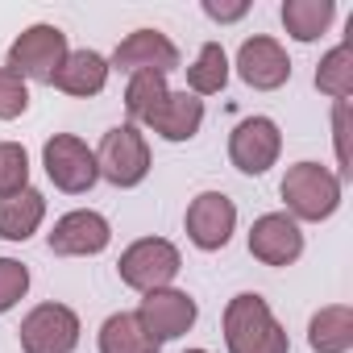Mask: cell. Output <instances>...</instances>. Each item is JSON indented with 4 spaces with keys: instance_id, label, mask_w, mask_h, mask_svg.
Wrapping results in <instances>:
<instances>
[{
    "instance_id": "obj_23",
    "label": "cell",
    "mask_w": 353,
    "mask_h": 353,
    "mask_svg": "<svg viewBox=\"0 0 353 353\" xmlns=\"http://www.w3.org/2000/svg\"><path fill=\"white\" fill-rule=\"evenodd\" d=\"M316 88H320L324 96H332V100H349V92H353V46H349V42L332 46V50L320 59V67H316Z\"/></svg>"
},
{
    "instance_id": "obj_17",
    "label": "cell",
    "mask_w": 353,
    "mask_h": 353,
    "mask_svg": "<svg viewBox=\"0 0 353 353\" xmlns=\"http://www.w3.org/2000/svg\"><path fill=\"white\" fill-rule=\"evenodd\" d=\"M42 221H46V196L38 188L0 200V237L5 241H30L42 229Z\"/></svg>"
},
{
    "instance_id": "obj_10",
    "label": "cell",
    "mask_w": 353,
    "mask_h": 353,
    "mask_svg": "<svg viewBox=\"0 0 353 353\" xmlns=\"http://www.w3.org/2000/svg\"><path fill=\"white\" fill-rule=\"evenodd\" d=\"M188 237L196 250L212 254V250H225L233 229H237V204L225 196V192H200L192 204H188Z\"/></svg>"
},
{
    "instance_id": "obj_14",
    "label": "cell",
    "mask_w": 353,
    "mask_h": 353,
    "mask_svg": "<svg viewBox=\"0 0 353 353\" xmlns=\"http://www.w3.org/2000/svg\"><path fill=\"white\" fill-rule=\"evenodd\" d=\"M250 254L262 266H291L303 254V233L299 221H291L287 212H266L254 221L250 229Z\"/></svg>"
},
{
    "instance_id": "obj_1",
    "label": "cell",
    "mask_w": 353,
    "mask_h": 353,
    "mask_svg": "<svg viewBox=\"0 0 353 353\" xmlns=\"http://www.w3.org/2000/svg\"><path fill=\"white\" fill-rule=\"evenodd\" d=\"M225 345L229 353H291L287 328L258 291H241L225 303Z\"/></svg>"
},
{
    "instance_id": "obj_24",
    "label": "cell",
    "mask_w": 353,
    "mask_h": 353,
    "mask_svg": "<svg viewBox=\"0 0 353 353\" xmlns=\"http://www.w3.org/2000/svg\"><path fill=\"white\" fill-rule=\"evenodd\" d=\"M30 188V154L17 141H0V200Z\"/></svg>"
},
{
    "instance_id": "obj_9",
    "label": "cell",
    "mask_w": 353,
    "mask_h": 353,
    "mask_svg": "<svg viewBox=\"0 0 353 353\" xmlns=\"http://www.w3.org/2000/svg\"><path fill=\"white\" fill-rule=\"evenodd\" d=\"M133 316H137L141 328L162 345V341H179V336L196 324L200 307H196V299H192L188 291L162 287V291H145V299H141V307H137Z\"/></svg>"
},
{
    "instance_id": "obj_28",
    "label": "cell",
    "mask_w": 353,
    "mask_h": 353,
    "mask_svg": "<svg viewBox=\"0 0 353 353\" xmlns=\"http://www.w3.org/2000/svg\"><path fill=\"white\" fill-rule=\"evenodd\" d=\"M204 13L225 26V21H241L250 13V5H245V0H237V5H216V0H204Z\"/></svg>"
},
{
    "instance_id": "obj_25",
    "label": "cell",
    "mask_w": 353,
    "mask_h": 353,
    "mask_svg": "<svg viewBox=\"0 0 353 353\" xmlns=\"http://www.w3.org/2000/svg\"><path fill=\"white\" fill-rule=\"evenodd\" d=\"M30 291V266L17 258H0V316L13 312Z\"/></svg>"
},
{
    "instance_id": "obj_29",
    "label": "cell",
    "mask_w": 353,
    "mask_h": 353,
    "mask_svg": "<svg viewBox=\"0 0 353 353\" xmlns=\"http://www.w3.org/2000/svg\"><path fill=\"white\" fill-rule=\"evenodd\" d=\"M188 353H208V349H188Z\"/></svg>"
},
{
    "instance_id": "obj_5",
    "label": "cell",
    "mask_w": 353,
    "mask_h": 353,
    "mask_svg": "<svg viewBox=\"0 0 353 353\" xmlns=\"http://www.w3.org/2000/svg\"><path fill=\"white\" fill-rule=\"evenodd\" d=\"M42 166L50 174V183L67 196H83L96 188L100 170H96V150H88V141H79L75 133H54L42 145Z\"/></svg>"
},
{
    "instance_id": "obj_7",
    "label": "cell",
    "mask_w": 353,
    "mask_h": 353,
    "mask_svg": "<svg viewBox=\"0 0 353 353\" xmlns=\"http://www.w3.org/2000/svg\"><path fill=\"white\" fill-rule=\"evenodd\" d=\"M21 349L26 353H75L79 345V316L67 303H38L21 320Z\"/></svg>"
},
{
    "instance_id": "obj_20",
    "label": "cell",
    "mask_w": 353,
    "mask_h": 353,
    "mask_svg": "<svg viewBox=\"0 0 353 353\" xmlns=\"http://www.w3.org/2000/svg\"><path fill=\"white\" fill-rule=\"evenodd\" d=\"M336 17L332 0H287L283 5V26L295 42H316Z\"/></svg>"
},
{
    "instance_id": "obj_16",
    "label": "cell",
    "mask_w": 353,
    "mask_h": 353,
    "mask_svg": "<svg viewBox=\"0 0 353 353\" xmlns=\"http://www.w3.org/2000/svg\"><path fill=\"white\" fill-rule=\"evenodd\" d=\"M104 83H108V59L96 50H67L63 67L54 71V88L67 96H79V100L100 96Z\"/></svg>"
},
{
    "instance_id": "obj_6",
    "label": "cell",
    "mask_w": 353,
    "mask_h": 353,
    "mask_svg": "<svg viewBox=\"0 0 353 353\" xmlns=\"http://www.w3.org/2000/svg\"><path fill=\"white\" fill-rule=\"evenodd\" d=\"M67 59V34L59 26H30L21 38L9 46V71L34 83H54V71Z\"/></svg>"
},
{
    "instance_id": "obj_27",
    "label": "cell",
    "mask_w": 353,
    "mask_h": 353,
    "mask_svg": "<svg viewBox=\"0 0 353 353\" xmlns=\"http://www.w3.org/2000/svg\"><path fill=\"white\" fill-rule=\"evenodd\" d=\"M332 133H336V179H349V100H336L332 108Z\"/></svg>"
},
{
    "instance_id": "obj_4",
    "label": "cell",
    "mask_w": 353,
    "mask_h": 353,
    "mask_svg": "<svg viewBox=\"0 0 353 353\" xmlns=\"http://www.w3.org/2000/svg\"><path fill=\"white\" fill-rule=\"evenodd\" d=\"M117 270H121L125 287L145 295V291H162V287H170L174 279H179L183 258H179V250H174L166 237H141V241H133L121 254Z\"/></svg>"
},
{
    "instance_id": "obj_15",
    "label": "cell",
    "mask_w": 353,
    "mask_h": 353,
    "mask_svg": "<svg viewBox=\"0 0 353 353\" xmlns=\"http://www.w3.org/2000/svg\"><path fill=\"white\" fill-rule=\"evenodd\" d=\"M162 141H192L196 133H200V125H204V100L200 96H192L188 88L183 92H170L158 108H154V117L145 121Z\"/></svg>"
},
{
    "instance_id": "obj_26",
    "label": "cell",
    "mask_w": 353,
    "mask_h": 353,
    "mask_svg": "<svg viewBox=\"0 0 353 353\" xmlns=\"http://www.w3.org/2000/svg\"><path fill=\"white\" fill-rule=\"evenodd\" d=\"M30 108V88L21 75H13L9 67H0V121H17Z\"/></svg>"
},
{
    "instance_id": "obj_11",
    "label": "cell",
    "mask_w": 353,
    "mask_h": 353,
    "mask_svg": "<svg viewBox=\"0 0 353 353\" xmlns=\"http://www.w3.org/2000/svg\"><path fill=\"white\" fill-rule=\"evenodd\" d=\"M108 241H112V225L92 208H75L59 216L54 229L46 233V245L59 258H92V254H104Z\"/></svg>"
},
{
    "instance_id": "obj_12",
    "label": "cell",
    "mask_w": 353,
    "mask_h": 353,
    "mask_svg": "<svg viewBox=\"0 0 353 353\" xmlns=\"http://www.w3.org/2000/svg\"><path fill=\"white\" fill-rule=\"evenodd\" d=\"M108 71H125V75H137V71L170 75V71H179V46H174L166 34H158V30H133L112 50Z\"/></svg>"
},
{
    "instance_id": "obj_2",
    "label": "cell",
    "mask_w": 353,
    "mask_h": 353,
    "mask_svg": "<svg viewBox=\"0 0 353 353\" xmlns=\"http://www.w3.org/2000/svg\"><path fill=\"white\" fill-rule=\"evenodd\" d=\"M283 200L291 221H328L341 208V179L320 162H295L283 174Z\"/></svg>"
},
{
    "instance_id": "obj_22",
    "label": "cell",
    "mask_w": 353,
    "mask_h": 353,
    "mask_svg": "<svg viewBox=\"0 0 353 353\" xmlns=\"http://www.w3.org/2000/svg\"><path fill=\"white\" fill-rule=\"evenodd\" d=\"M170 96V88H166V75H154V71H137V75H129V83H125V112H129V125H145L150 117H154V108L162 104Z\"/></svg>"
},
{
    "instance_id": "obj_21",
    "label": "cell",
    "mask_w": 353,
    "mask_h": 353,
    "mask_svg": "<svg viewBox=\"0 0 353 353\" xmlns=\"http://www.w3.org/2000/svg\"><path fill=\"white\" fill-rule=\"evenodd\" d=\"M229 83V54L221 42H204L196 63L188 67V92L192 96H216Z\"/></svg>"
},
{
    "instance_id": "obj_3",
    "label": "cell",
    "mask_w": 353,
    "mask_h": 353,
    "mask_svg": "<svg viewBox=\"0 0 353 353\" xmlns=\"http://www.w3.org/2000/svg\"><path fill=\"white\" fill-rule=\"evenodd\" d=\"M96 170L112 188H137L150 174V141H145V133L137 125H112L100 137Z\"/></svg>"
},
{
    "instance_id": "obj_18",
    "label": "cell",
    "mask_w": 353,
    "mask_h": 353,
    "mask_svg": "<svg viewBox=\"0 0 353 353\" xmlns=\"http://www.w3.org/2000/svg\"><path fill=\"white\" fill-rule=\"evenodd\" d=\"M307 345L312 353H349L353 349V307L349 303L320 307L307 324Z\"/></svg>"
},
{
    "instance_id": "obj_19",
    "label": "cell",
    "mask_w": 353,
    "mask_h": 353,
    "mask_svg": "<svg viewBox=\"0 0 353 353\" xmlns=\"http://www.w3.org/2000/svg\"><path fill=\"white\" fill-rule=\"evenodd\" d=\"M100 353H162L133 312H117L100 324Z\"/></svg>"
},
{
    "instance_id": "obj_13",
    "label": "cell",
    "mask_w": 353,
    "mask_h": 353,
    "mask_svg": "<svg viewBox=\"0 0 353 353\" xmlns=\"http://www.w3.org/2000/svg\"><path fill=\"white\" fill-rule=\"evenodd\" d=\"M237 75L254 88V92H274L291 79V59L283 50V42L258 34V38H245L241 50H237Z\"/></svg>"
},
{
    "instance_id": "obj_8",
    "label": "cell",
    "mask_w": 353,
    "mask_h": 353,
    "mask_svg": "<svg viewBox=\"0 0 353 353\" xmlns=\"http://www.w3.org/2000/svg\"><path fill=\"white\" fill-rule=\"evenodd\" d=\"M283 154V133L270 117H245L229 133V162L241 174H266Z\"/></svg>"
}]
</instances>
